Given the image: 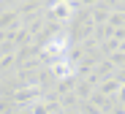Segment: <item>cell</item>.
Instances as JSON below:
<instances>
[{"mask_svg":"<svg viewBox=\"0 0 125 114\" xmlns=\"http://www.w3.org/2000/svg\"><path fill=\"white\" fill-rule=\"evenodd\" d=\"M68 11H71V8H68V3H62V6H57V8H54V16H62V19H65V16H68Z\"/></svg>","mask_w":125,"mask_h":114,"instance_id":"obj_1","label":"cell"}]
</instances>
